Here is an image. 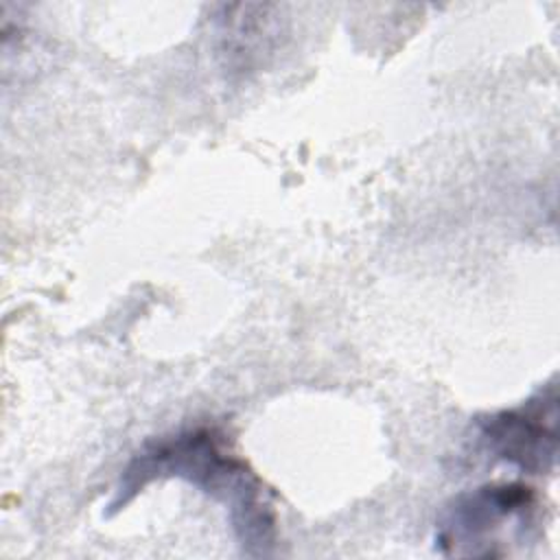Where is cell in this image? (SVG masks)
<instances>
[{
    "mask_svg": "<svg viewBox=\"0 0 560 560\" xmlns=\"http://www.w3.org/2000/svg\"><path fill=\"white\" fill-rule=\"evenodd\" d=\"M162 475L184 477L221 499L230 508L232 525L249 553L265 556L271 551L276 521L262 483L243 462L223 453L214 431H186L140 453L125 470L114 508H122L133 492Z\"/></svg>",
    "mask_w": 560,
    "mask_h": 560,
    "instance_id": "obj_1",
    "label": "cell"
},
{
    "mask_svg": "<svg viewBox=\"0 0 560 560\" xmlns=\"http://www.w3.org/2000/svg\"><path fill=\"white\" fill-rule=\"evenodd\" d=\"M538 510L525 483H488L459 494L438 525V547L446 556H497L499 534L508 525L527 529Z\"/></svg>",
    "mask_w": 560,
    "mask_h": 560,
    "instance_id": "obj_2",
    "label": "cell"
},
{
    "mask_svg": "<svg viewBox=\"0 0 560 560\" xmlns=\"http://www.w3.org/2000/svg\"><path fill=\"white\" fill-rule=\"evenodd\" d=\"M556 387H547L518 409L501 411L481 422V440L486 448L516 468L540 475L556 464Z\"/></svg>",
    "mask_w": 560,
    "mask_h": 560,
    "instance_id": "obj_3",
    "label": "cell"
}]
</instances>
